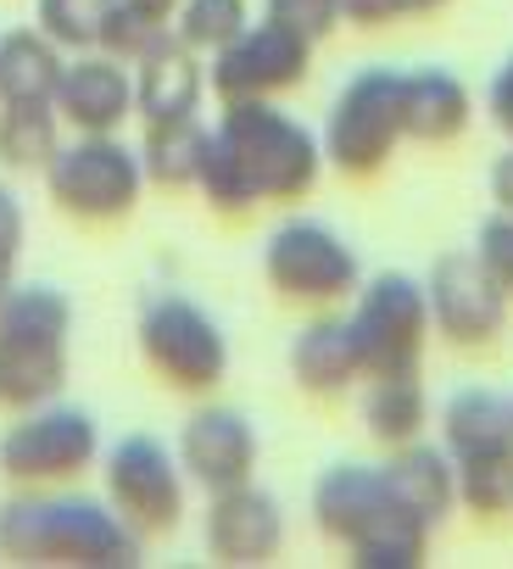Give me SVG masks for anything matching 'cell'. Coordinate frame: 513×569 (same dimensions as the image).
Wrapping results in <instances>:
<instances>
[{"label":"cell","instance_id":"6da1fadb","mask_svg":"<svg viewBox=\"0 0 513 569\" xmlns=\"http://www.w3.org/2000/svg\"><path fill=\"white\" fill-rule=\"evenodd\" d=\"M0 558L23 569H134L140 530L107 497L23 486V497L0 502Z\"/></svg>","mask_w":513,"mask_h":569},{"label":"cell","instance_id":"7a4b0ae2","mask_svg":"<svg viewBox=\"0 0 513 569\" xmlns=\"http://www.w3.org/2000/svg\"><path fill=\"white\" fill-rule=\"evenodd\" d=\"M313 525L358 569H419L435 536L396 502L380 463H330L313 486Z\"/></svg>","mask_w":513,"mask_h":569},{"label":"cell","instance_id":"3957f363","mask_svg":"<svg viewBox=\"0 0 513 569\" xmlns=\"http://www.w3.org/2000/svg\"><path fill=\"white\" fill-rule=\"evenodd\" d=\"M68 347H73V302L57 284H12L0 297V408L29 413L57 402L68 386Z\"/></svg>","mask_w":513,"mask_h":569},{"label":"cell","instance_id":"277c9868","mask_svg":"<svg viewBox=\"0 0 513 569\" xmlns=\"http://www.w3.org/2000/svg\"><path fill=\"white\" fill-rule=\"evenodd\" d=\"M212 134L234 157L256 207L263 201L285 207V201L313 196L319 168H324V140L308 123H296L291 112H280L274 101H223Z\"/></svg>","mask_w":513,"mask_h":569},{"label":"cell","instance_id":"5b68a950","mask_svg":"<svg viewBox=\"0 0 513 569\" xmlns=\"http://www.w3.org/2000/svg\"><path fill=\"white\" fill-rule=\"evenodd\" d=\"M134 336H140L145 369H151L168 391L207 397V391H218L223 375H229V336H223V325H218L201 302H190V297H179V291L151 297V302L140 308V330H134Z\"/></svg>","mask_w":513,"mask_h":569},{"label":"cell","instance_id":"8992f818","mask_svg":"<svg viewBox=\"0 0 513 569\" xmlns=\"http://www.w3.org/2000/svg\"><path fill=\"white\" fill-rule=\"evenodd\" d=\"M324 162L341 179H374L391 151L408 140L402 129V68H363L341 84L324 118Z\"/></svg>","mask_w":513,"mask_h":569},{"label":"cell","instance_id":"52a82bcc","mask_svg":"<svg viewBox=\"0 0 513 569\" xmlns=\"http://www.w3.org/2000/svg\"><path fill=\"white\" fill-rule=\"evenodd\" d=\"M46 190L57 212L73 223H118L140 207L145 168L140 151L123 146L118 134H73L46 162Z\"/></svg>","mask_w":513,"mask_h":569},{"label":"cell","instance_id":"ba28073f","mask_svg":"<svg viewBox=\"0 0 513 569\" xmlns=\"http://www.w3.org/2000/svg\"><path fill=\"white\" fill-rule=\"evenodd\" d=\"M263 279L269 291L291 308H341L358 297L363 284V262L346 246L341 229L319 223V218H291L269 234L263 246Z\"/></svg>","mask_w":513,"mask_h":569},{"label":"cell","instance_id":"9c48e42d","mask_svg":"<svg viewBox=\"0 0 513 569\" xmlns=\"http://www.w3.org/2000/svg\"><path fill=\"white\" fill-rule=\"evenodd\" d=\"M346 325H352V341H358V358H363V380L419 375L430 330H435L424 284L402 268H385L369 284H358Z\"/></svg>","mask_w":513,"mask_h":569},{"label":"cell","instance_id":"30bf717a","mask_svg":"<svg viewBox=\"0 0 513 569\" xmlns=\"http://www.w3.org/2000/svg\"><path fill=\"white\" fill-rule=\"evenodd\" d=\"M101 458V425L84 408L40 402L0 436V475L12 486H68Z\"/></svg>","mask_w":513,"mask_h":569},{"label":"cell","instance_id":"8fae6325","mask_svg":"<svg viewBox=\"0 0 513 569\" xmlns=\"http://www.w3.org/2000/svg\"><path fill=\"white\" fill-rule=\"evenodd\" d=\"M101 480H107V502L129 530H140V541L179 530L190 480L179 469V452H168L157 436H123L118 447H107Z\"/></svg>","mask_w":513,"mask_h":569},{"label":"cell","instance_id":"7c38bea8","mask_svg":"<svg viewBox=\"0 0 513 569\" xmlns=\"http://www.w3.org/2000/svg\"><path fill=\"white\" fill-rule=\"evenodd\" d=\"M424 297H430L435 336L446 347H457V352H485L507 330V297H502V284L491 279V268L480 262V251L435 257V268L424 279Z\"/></svg>","mask_w":513,"mask_h":569},{"label":"cell","instance_id":"4fadbf2b","mask_svg":"<svg viewBox=\"0 0 513 569\" xmlns=\"http://www.w3.org/2000/svg\"><path fill=\"white\" fill-rule=\"evenodd\" d=\"M313 68V40L291 34L274 18L245 23L223 51H212V96L218 101H274L296 90Z\"/></svg>","mask_w":513,"mask_h":569},{"label":"cell","instance_id":"5bb4252c","mask_svg":"<svg viewBox=\"0 0 513 569\" xmlns=\"http://www.w3.org/2000/svg\"><path fill=\"white\" fill-rule=\"evenodd\" d=\"M285 547V513L280 497L263 491L256 480L212 491L207 502V552L229 569H251V563H274Z\"/></svg>","mask_w":513,"mask_h":569},{"label":"cell","instance_id":"9a60e30c","mask_svg":"<svg viewBox=\"0 0 513 569\" xmlns=\"http://www.w3.org/2000/svg\"><path fill=\"white\" fill-rule=\"evenodd\" d=\"M179 469L190 486H201L207 497L212 491H229V486H245L256 475V430L240 408H195L179 430Z\"/></svg>","mask_w":513,"mask_h":569},{"label":"cell","instance_id":"2e32d148","mask_svg":"<svg viewBox=\"0 0 513 569\" xmlns=\"http://www.w3.org/2000/svg\"><path fill=\"white\" fill-rule=\"evenodd\" d=\"M51 107L62 112V129L73 134H118L134 118V68L107 51H79L68 57Z\"/></svg>","mask_w":513,"mask_h":569},{"label":"cell","instance_id":"e0dca14e","mask_svg":"<svg viewBox=\"0 0 513 569\" xmlns=\"http://www.w3.org/2000/svg\"><path fill=\"white\" fill-rule=\"evenodd\" d=\"M201 57L184 40H162L151 57L134 62V118L140 123H173V118H195L201 112Z\"/></svg>","mask_w":513,"mask_h":569},{"label":"cell","instance_id":"ac0fdd59","mask_svg":"<svg viewBox=\"0 0 513 569\" xmlns=\"http://www.w3.org/2000/svg\"><path fill=\"white\" fill-rule=\"evenodd\" d=\"M291 380L308 391V397H346L358 380H363V358H358V341H352V325L341 313H319L313 325H302L291 336Z\"/></svg>","mask_w":513,"mask_h":569},{"label":"cell","instance_id":"d6986e66","mask_svg":"<svg viewBox=\"0 0 513 569\" xmlns=\"http://www.w3.org/2000/svg\"><path fill=\"white\" fill-rule=\"evenodd\" d=\"M474 118V101L457 73L446 68H413L402 73V129L419 146H452Z\"/></svg>","mask_w":513,"mask_h":569},{"label":"cell","instance_id":"ffe728a7","mask_svg":"<svg viewBox=\"0 0 513 569\" xmlns=\"http://www.w3.org/2000/svg\"><path fill=\"white\" fill-rule=\"evenodd\" d=\"M380 469H385L396 502H402L413 519H424L430 530H441V525L452 519V508H457V469H452L446 447L408 441V447H396Z\"/></svg>","mask_w":513,"mask_h":569},{"label":"cell","instance_id":"44dd1931","mask_svg":"<svg viewBox=\"0 0 513 569\" xmlns=\"http://www.w3.org/2000/svg\"><path fill=\"white\" fill-rule=\"evenodd\" d=\"M441 447H446V458L513 447V402L502 391H485V386L452 391L441 408Z\"/></svg>","mask_w":513,"mask_h":569},{"label":"cell","instance_id":"7402d4cb","mask_svg":"<svg viewBox=\"0 0 513 569\" xmlns=\"http://www.w3.org/2000/svg\"><path fill=\"white\" fill-rule=\"evenodd\" d=\"M68 51L40 29L0 34V101H57Z\"/></svg>","mask_w":513,"mask_h":569},{"label":"cell","instance_id":"603a6c76","mask_svg":"<svg viewBox=\"0 0 513 569\" xmlns=\"http://www.w3.org/2000/svg\"><path fill=\"white\" fill-rule=\"evenodd\" d=\"M363 425L391 452L408 447V441H419L424 425H430V397H424L419 375H380V380H369V391H363Z\"/></svg>","mask_w":513,"mask_h":569},{"label":"cell","instance_id":"cb8c5ba5","mask_svg":"<svg viewBox=\"0 0 513 569\" xmlns=\"http://www.w3.org/2000/svg\"><path fill=\"white\" fill-rule=\"evenodd\" d=\"M201 146H207L201 118L145 123V140H140V168H145V184H162V190H195V173H201Z\"/></svg>","mask_w":513,"mask_h":569},{"label":"cell","instance_id":"d4e9b609","mask_svg":"<svg viewBox=\"0 0 513 569\" xmlns=\"http://www.w3.org/2000/svg\"><path fill=\"white\" fill-rule=\"evenodd\" d=\"M62 151V112L51 101H0V168H46Z\"/></svg>","mask_w":513,"mask_h":569},{"label":"cell","instance_id":"484cf974","mask_svg":"<svg viewBox=\"0 0 513 569\" xmlns=\"http://www.w3.org/2000/svg\"><path fill=\"white\" fill-rule=\"evenodd\" d=\"M457 469V502L480 519H507L513 513V447L452 458Z\"/></svg>","mask_w":513,"mask_h":569},{"label":"cell","instance_id":"4316f807","mask_svg":"<svg viewBox=\"0 0 513 569\" xmlns=\"http://www.w3.org/2000/svg\"><path fill=\"white\" fill-rule=\"evenodd\" d=\"M245 23H251V7H245V0H179V12H173V40H184L195 57H212V51H223Z\"/></svg>","mask_w":513,"mask_h":569},{"label":"cell","instance_id":"83f0119b","mask_svg":"<svg viewBox=\"0 0 513 569\" xmlns=\"http://www.w3.org/2000/svg\"><path fill=\"white\" fill-rule=\"evenodd\" d=\"M112 12V0H34V29L51 34L68 57L101 46V23Z\"/></svg>","mask_w":513,"mask_h":569},{"label":"cell","instance_id":"f1b7e54d","mask_svg":"<svg viewBox=\"0 0 513 569\" xmlns=\"http://www.w3.org/2000/svg\"><path fill=\"white\" fill-rule=\"evenodd\" d=\"M168 34H173L168 18L145 12L140 0H112V12H107V23H101V46H95V51H107V57H118V62L134 68V62L151 57Z\"/></svg>","mask_w":513,"mask_h":569},{"label":"cell","instance_id":"f546056e","mask_svg":"<svg viewBox=\"0 0 513 569\" xmlns=\"http://www.w3.org/2000/svg\"><path fill=\"white\" fill-rule=\"evenodd\" d=\"M263 18H274L291 34L319 46V40H330L341 29V0H263Z\"/></svg>","mask_w":513,"mask_h":569},{"label":"cell","instance_id":"4dcf8cb0","mask_svg":"<svg viewBox=\"0 0 513 569\" xmlns=\"http://www.w3.org/2000/svg\"><path fill=\"white\" fill-rule=\"evenodd\" d=\"M480 262L491 268V279L502 284V297L513 302V212H491L480 223V240H474Z\"/></svg>","mask_w":513,"mask_h":569},{"label":"cell","instance_id":"1f68e13d","mask_svg":"<svg viewBox=\"0 0 513 569\" xmlns=\"http://www.w3.org/2000/svg\"><path fill=\"white\" fill-rule=\"evenodd\" d=\"M18 257H23V201L12 184H0V297L18 284Z\"/></svg>","mask_w":513,"mask_h":569},{"label":"cell","instance_id":"d6a6232c","mask_svg":"<svg viewBox=\"0 0 513 569\" xmlns=\"http://www.w3.org/2000/svg\"><path fill=\"white\" fill-rule=\"evenodd\" d=\"M485 112H491V123L513 140V57L496 68V79H491V90H485Z\"/></svg>","mask_w":513,"mask_h":569},{"label":"cell","instance_id":"836d02e7","mask_svg":"<svg viewBox=\"0 0 513 569\" xmlns=\"http://www.w3.org/2000/svg\"><path fill=\"white\" fill-rule=\"evenodd\" d=\"M491 201H496V212H513V151H502L491 168Z\"/></svg>","mask_w":513,"mask_h":569},{"label":"cell","instance_id":"e575fe53","mask_svg":"<svg viewBox=\"0 0 513 569\" xmlns=\"http://www.w3.org/2000/svg\"><path fill=\"white\" fill-rule=\"evenodd\" d=\"M140 7H145V12H157V18H168V23H173V12H179V0H140Z\"/></svg>","mask_w":513,"mask_h":569},{"label":"cell","instance_id":"d590c367","mask_svg":"<svg viewBox=\"0 0 513 569\" xmlns=\"http://www.w3.org/2000/svg\"><path fill=\"white\" fill-rule=\"evenodd\" d=\"M507 402H513V397H507Z\"/></svg>","mask_w":513,"mask_h":569}]
</instances>
